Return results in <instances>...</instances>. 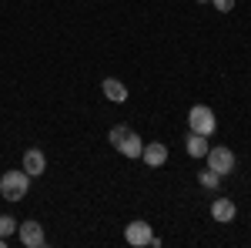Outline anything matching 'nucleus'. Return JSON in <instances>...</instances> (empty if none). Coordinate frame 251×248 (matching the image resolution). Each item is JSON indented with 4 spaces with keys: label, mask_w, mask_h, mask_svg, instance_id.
<instances>
[{
    "label": "nucleus",
    "mask_w": 251,
    "mask_h": 248,
    "mask_svg": "<svg viewBox=\"0 0 251 248\" xmlns=\"http://www.w3.org/2000/svg\"><path fill=\"white\" fill-rule=\"evenodd\" d=\"M107 141H111L124 158H141V151H144L141 134H137L134 128H127V124H114V128L107 131Z\"/></svg>",
    "instance_id": "nucleus-1"
},
{
    "label": "nucleus",
    "mask_w": 251,
    "mask_h": 248,
    "mask_svg": "<svg viewBox=\"0 0 251 248\" xmlns=\"http://www.w3.org/2000/svg\"><path fill=\"white\" fill-rule=\"evenodd\" d=\"M30 191V174L27 171H3L0 174V198L7 201H20Z\"/></svg>",
    "instance_id": "nucleus-2"
},
{
    "label": "nucleus",
    "mask_w": 251,
    "mask_h": 248,
    "mask_svg": "<svg viewBox=\"0 0 251 248\" xmlns=\"http://www.w3.org/2000/svg\"><path fill=\"white\" fill-rule=\"evenodd\" d=\"M214 128H218V117L208 104H194L191 111H188V131H198V134H208L211 138Z\"/></svg>",
    "instance_id": "nucleus-3"
},
{
    "label": "nucleus",
    "mask_w": 251,
    "mask_h": 248,
    "mask_svg": "<svg viewBox=\"0 0 251 248\" xmlns=\"http://www.w3.org/2000/svg\"><path fill=\"white\" fill-rule=\"evenodd\" d=\"M204 161H208V168H211L214 174H221V178L234 171V151H231V148H221V144H214V148H208Z\"/></svg>",
    "instance_id": "nucleus-4"
},
{
    "label": "nucleus",
    "mask_w": 251,
    "mask_h": 248,
    "mask_svg": "<svg viewBox=\"0 0 251 248\" xmlns=\"http://www.w3.org/2000/svg\"><path fill=\"white\" fill-rule=\"evenodd\" d=\"M151 238H154V231H151L148 221H131V225L124 228V242H127V245H134V248L151 245Z\"/></svg>",
    "instance_id": "nucleus-5"
},
{
    "label": "nucleus",
    "mask_w": 251,
    "mask_h": 248,
    "mask_svg": "<svg viewBox=\"0 0 251 248\" xmlns=\"http://www.w3.org/2000/svg\"><path fill=\"white\" fill-rule=\"evenodd\" d=\"M17 235H20V242H24L27 248H40L44 242H47L40 221H24V225H17Z\"/></svg>",
    "instance_id": "nucleus-6"
},
{
    "label": "nucleus",
    "mask_w": 251,
    "mask_h": 248,
    "mask_svg": "<svg viewBox=\"0 0 251 248\" xmlns=\"http://www.w3.org/2000/svg\"><path fill=\"white\" fill-rule=\"evenodd\" d=\"M24 171L30 174V178H37V174L47 171V158L40 148H30V151H24Z\"/></svg>",
    "instance_id": "nucleus-7"
},
{
    "label": "nucleus",
    "mask_w": 251,
    "mask_h": 248,
    "mask_svg": "<svg viewBox=\"0 0 251 248\" xmlns=\"http://www.w3.org/2000/svg\"><path fill=\"white\" fill-rule=\"evenodd\" d=\"M234 215H238V208H234L231 198H214V201H211V218H214V221L228 225V221H234Z\"/></svg>",
    "instance_id": "nucleus-8"
},
{
    "label": "nucleus",
    "mask_w": 251,
    "mask_h": 248,
    "mask_svg": "<svg viewBox=\"0 0 251 248\" xmlns=\"http://www.w3.org/2000/svg\"><path fill=\"white\" fill-rule=\"evenodd\" d=\"M141 158H144V165H148V168H161V165L168 161V148H164L161 141H151V144H144Z\"/></svg>",
    "instance_id": "nucleus-9"
},
{
    "label": "nucleus",
    "mask_w": 251,
    "mask_h": 248,
    "mask_svg": "<svg viewBox=\"0 0 251 248\" xmlns=\"http://www.w3.org/2000/svg\"><path fill=\"white\" fill-rule=\"evenodd\" d=\"M100 91H104L107 101H114V104H124V101H127V87H124L117 77H104V81H100Z\"/></svg>",
    "instance_id": "nucleus-10"
},
{
    "label": "nucleus",
    "mask_w": 251,
    "mask_h": 248,
    "mask_svg": "<svg viewBox=\"0 0 251 248\" xmlns=\"http://www.w3.org/2000/svg\"><path fill=\"white\" fill-rule=\"evenodd\" d=\"M184 148H188V154L191 158H204L208 154V134H198V131H188V141H184Z\"/></svg>",
    "instance_id": "nucleus-11"
},
{
    "label": "nucleus",
    "mask_w": 251,
    "mask_h": 248,
    "mask_svg": "<svg viewBox=\"0 0 251 248\" xmlns=\"http://www.w3.org/2000/svg\"><path fill=\"white\" fill-rule=\"evenodd\" d=\"M198 181H201L204 188H218V185H221V174H214L211 168H208V171H201V174H198Z\"/></svg>",
    "instance_id": "nucleus-12"
},
{
    "label": "nucleus",
    "mask_w": 251,
    "mask_h": 248,
    "mask_svg": "<svg viewBox=\"0 0 251 248\" xmlns=\"http://www.w3.org/2000/svg\"><path fill=\"white\" fill-rule=\"evenodd\" d=\"M17 231V221L10 218V215H0V238H7V235H14Z\"/></svg>",
    "instance_id": "nucleus-13"
},
{
    "label": "nucleus",
    "mask_w": 251,
    "mask_h": 248,
    "mask_svg": "<svg viewBox=\"0 0 251 248\" xmlns=\"http://www.w3.org/2000/svg\"><path fill=\"white\" fill-rule=\"evenodd\" d=\"M214 3V10H221V14H231L234 10V0H211Z\"/></svg>",
    "instance_id": "nucleus-14"
},
{
    "label": "nucleus",
    "mask_w": 251,
    "mask_h": 248,
    "mask_svg": "<svg viewBox=\"0 0 251 248\" xmlns=\"http://www.w3.org/2000/svg\"><path fill=\"white\" fill-rule=\"evenodd\" d=\"M198 3H211V0H198Z\"/></svg>",
    "instance_id": "nucleus-15"
},
{
    "label": "nucleus",
    "mask_w": 251,
    "mask_h": 248,
    "mask_svg": "<svg viewBox=\"0 0 251 248\" xmlns=\"http://www.w3.org/2000/svg\"><path fill=\"white\" fill-rule=\"evenodd\" d=\"M3 245H7V242H3V238H0V248H3Z\"/></svg>",
    "instance_id": "nucleus-16"
}]
</instances>
